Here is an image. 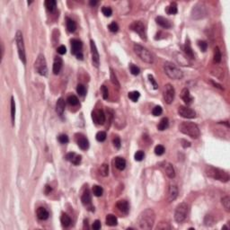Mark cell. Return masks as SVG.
Here are the masks:
<instances>
[{
    "mask_svg": "<svg viewBox=\"0 0 230 230\" xmlns=\"http://www.w3.org/2000/svg\"><path fill=\"white\" fill-rule=\"evenodd\" d=\"M155 220V214L152 208H147L143 210L138 217V226L140 229L150 230Z\"/></svg>",
    "mask_w": 230,
    "mask_h": 230,
    "instance_id": "obj_1",
    "label": "cell"
},
{
    "mask_svg": "<svg viewBox=\"0 0 230 230\" xmlns=\"http://www.w3.org/2000/svg\"><path fill=\"white\" fill-rule=\"evenodd\" d=\"M179 130L182 133H183L184 135L189 136V137H191L192 139H198L201 136L200 129H199L197 124H195L194 122L183 121L180 124Z\"/></svg>",
    "mask_w": 230,
    "mask_h": 230,
    "instance_id": "obj_2",
    "label": "cell"
},
{
    "mask_svg": "<svg viewBox=\"0 0 230 230\" xmlns=\"http://www.w3.org/2000/svg\"><path fill=\"white\" fill-rule=\"evenodd\" d=\"M205 172H206V174L208 177L213 178L215 180H218V181L224 182V183H227V182L229 181V174H228V173L224 171V170H222V169L216 168V167L211 166V165H208V166H206Z\"/></svg>",
    "mask_w": 230,
    "mask_h": 230,
    "instance_id": "obj_3",
    "label": "cell"
},
{
    "mask_svg": "<svg viewBox=\"0 0 230 230\" xmlns=\"http://www.w3.org/2000/svg\"><path fill=\"white\" fill-rule=\"evenodd\" d=\"M165 74L174 80H180L183 77V71L172 62H165L164 65Z\"/></svg>",
    "mask_w": 230,
    "mask_h": 230,
    "instance_id": "obj_4",
    "label": "cell"
},
{
    "mask_svg": "<svg viewBox=\"0 0 230 230\" xmlns=\"http://www.w3.org/2000/svg\"><path fill=\"white\" fill-rule=\"evenodd\" d=\"M133 48H134L135 53L139 57V59L142 61L146 62V63H148V64H152L154 62L153 55L147 48H145L139 44H135Z\"/></svg>",
    "mask_w": 230,
    "mask_h": 230,
    "instance_id": "obj_5",
    "label": "cell"
},
{
    "mask_svg": "<svg viewBox=\"0 0 230 230\" xmlns=\"http://www.w3.org/2000/svg\"><path fill=\"white\" fill-rule=\"evenodd\" d=\"M15 43L18 49V54L19 58L22 60L23 63L25 65L26 64V54H25V47H24V36L21 31H17L15 34Z\"/></svg>",
    "mask_w": 230,
    "mask_h": 230,
    "instance_id": "obj_6",
    "label": "cell"
},
{
    "mask_svg": "<svg viewBox=\"0 0 230 230\" xmlns=\"http://www.w3.org/2000/svg\"><path fill=\"white\" fill-rule=\"evenodd\" d=\"M188 205L185 202H182L177 205L174 211V219L176 222L182 223L183 222L188 215Z\"/></svg>",
    "mask_w": 230,
    "mask_h": 230,
    "instance_id": "obj_7",
    "label": "cell"
},
{
    "mask_svg": "<svg viewBox=\"0 0 230 230\" xmlns=\"http://www.w3.org/2000/svg\"><path fill=\"white\" fill-rule=\"evenodd\" d=\"M207 15H208L207 6H205L204 3H201V2L196 4L192 10V17L196 20L202 19L206 17Z\"/></svg>",
    "mask_w": 230,
    "mask_h": 230,
    "instance_id": "obj_8",
    "label": "cell"
},
{
    "mask_svg": "<svg viewBox=\"0 0 230 230\" xmlns=\"http://www.w3.org/2000/svg\"><path fill=\"white\" fill-rule=\"evenodd\" d=\"M34 68L38 74L40 76H47L48 74V67H47V62L45 59V57L43 54H40L34 63Z\"/></svg>",
    "mask_w": 230,
    "mask_h": 230,
    "instance_id": "obj_9",
    "label": "cell"
},
{
    "mask_svg": "<svg viewBox=\"0 0 230 230\" xmlns=\"http://www.w3.org/2000/svg\"><path fill=\"white\" fill-rule=\"evenodd\" d=\"M130 30L133 31V32L137 33L142 40H147L146 27L142 22H140V21H134V22L130 25Z\"/></svg>",
    "mask_w": 230,
    "mask_h": 230,
    "instance_id": "obj_10",
    "label": "cell"
},
{
    "mask_svg": "<svg viewBox=\"0 0 230 230\" xmlns=\"http://www.w3.org/2000/svg\"><path fill=\"white\" fill-rule=\"evenodd\" d=\"M175 95V90L171 84H167L164 86V99L166 103L171 104L174 102Z\"/></svg>",
    "mask_w": 230,
    "mask_h": 230,
    "instance_id": "obj_11",
    "label": "cell"
},
{
    "mask_svg": "<svg viewBox=\"0 0 230 230\" xmlns=\"http://www.w3.org/2000/svg\"><path fill=\"white\" fill-rule=\"evenodd\" d=\"M178 114L185 119H193L196 117V112H194V110L187 107V106H183V105L179 106Z\"/></svg>",
    "mask_w": 230,
    "mask_h": 230,
    "instance_id": "obj_12",
    "label": "cell"
},
{
    "mask_svg": "<svg viewBox=\"0 0 230 230\" xmlns=\"http://www.w3.org/2000/svg\"><path fill=\"white\" fill-rule=\"evenodd\" d=\"M90 48H91V54H92L93 64L95 68H98L99 64H100V56H99V52L97 50L96 45H95V41H93V40L90 41Z\"/></svg>",
    "mask_w": 230,
    "mask_h": 230,
    "instance_id": "obj_13",
    "label": "cell"
},
{
    "mask_svg": "<svg viewBox=\"0 0 230 230\" xmlns=\"http://www.w3.org/2000/svg\"><path fill=\"white\" fill-rule=\"evenodd\" d=\"M92 119L95 123L98 125H102L105 122V114H104L102 110L96 109L92 112Z\"/></svg>",
    "mask_w": 230,
    "mask_h": 230,
    "instance_id": "obj_14",
    "label": "cell"
},
{
    "mask_svg": "<svg viewBox=\"0 0 230 230\" xmlns=\"http://www.w3.org/2000/svg\"><path fill=\"white\" fill-rule=\"evenodd\" d=\"M70 43H71V53L73 55H77L78 53H80L83 47L81 40L77 39H73L70 40Z\"/></svg>",
    "mask_w": 230,
    "mask_h": 230,
    "instance_id": "obj_15",
    "label": "cell"
},
{
    "mask_svg": "<svg viewBox=\"0 0 230 230\" xmlns=\"http://www.w3.org/2000/svg\"><path fill=\"white\" fill-rule=\"evenodd\" d=\"M81 201H82V203L85 205L86 207H89L90 208L93 210V206H92V198H91V193H90V191L88 189H86L85 192H84L82 197H81ZM89 208V210H90Z\"/></svg>",
    "mask_w": 230,
    "mask_h": 230,
    "instance_id": "obj_16",
    "label": "cell"
},
{
    "mask_svg": "<svg viewBox=\"0 0 230 230\" xmlns=\"http://www.w3.org/2000/svg\"><path fill=\"white\" fill-rule=\"evenodd\" d=\"M77 143L78 145V147L81 149H83V150H86L89 148V141H88V139L82 134H79V135H77Z\"/></svg>",
    "mask_w": 230,
    "mask_h": 230,
    "instance_id": "obj_17",
    "label": "cell"
},
{
    "mask_svg": "<svg viewBox=\"0 0 230 230\" xmlns=\"http://www.w3.org/2000/svg\"><path fill=\"white\" fill-rule=\"evenodd\" d=\"M163 168L165 172V174L169 177L170 179H173L175 177V171H174V166L171 163H168V162H165L164 163V165H163Z\"/></svg>",
    "mask_w": 230,
    "mask_h": 230,
    "instance_id": "obj_18",
    "label": "cell"
},
{
    "mask_svg": "<svg viewBox=\"0 0 230 230\" xmlns=\"http://www.w3.org/2000/svg\"><path fill=\"white\" fill-rule=\"evenodd\" d=\"M117 208H118V210L125 214V215H127L129 213V210H130V207H129V203L127 201H125V200H121V201H119L116 204Z\"/></svg>",
    "mask_w": 230,
    "mask_h": 230,
    "instance_id": "obj_19",
    "label": "cell"
},
{
    "mask_svg": "<svg viewBox=\"0 0 230 230\" xmlns=\"http://www.w3.org/2000/svg\"><path fill=\"white\" fill-rule=\"evenodd\" d=\"M155 22H156V24H158V25H160L161 27L165 28V29H169V28L172 27V24H171L170 21L168 19L163 17V16H158V17H155Z\"/></svg>",
    "mask_w": 230,
    "mask_h": 230,
    "instance_id": "obj_20",
    "label": "cell"
},
{
    "mask_svg": "<svg viewBox=\"0 0 230 230\" xmlns=\"http://www.w3.org/2000/svg\"><path fill=\"white\" fill-rule=\"evenodd\" d=\"M181 97H182V99L184 101V102H185L186 104H191V103L192 102V101H193V98H192V96L191 95L189 89H187V88H183V89L182 90Z\"/></svg>",
    "mask_w": 230,
    "mask_h": 230,
    "instance_id": "obj_21",
    "label": "cell"
},
{
    "mask_svg": "<svg viewBox=\"0 0 230 230\" xmlns=\"http://www.w3.org/2000/svg\"><path fill=\"white\" fill-rule=\"evenodd\" d=\"M178 197V188L176 185H170L168 191V201H173Z\"/></svg>",
    "mask_w": 230,
    "mask_h": 230,
    "instance_id": "obj_22",
    "label": "cell"
},
{
    "mask_svg": "<svg viewBox=\"0 0 230 230\" xmlns=\"http://www.w3.org/2000/svg\"><path fill=\"white\" fill-rule=\"evenodd\" d=\"M36 214H37L38 218L40 219V220H45V219H47L49 217V212L43 207H39L37 208Z\"/></svg>",
    "mask_w": 230,
    "mask_h": 230,
    "instance_id": "obj_23",
    "label": "cell"
},
{
    "mask_svg": "<svg viewBox=\"0 0 230 230\" xmlns=\"http://www.w3.org/2000/svg\"><path fill=\"white\" fill-rule=\"evenodd\" d=\"M65 108H66L65 100L63 98H59L56 103V112H58V114L62 115L65 111Z\"/></svg>",
    "mask_w": 230,
    "mask_h": 230,
    "instance_id": "obj_24",
    "label": "cell"
},
{
    "mask_svg": "<svg viewBox=\"0 0 230 230\" xmlns=\"http://www.w3.org/2000/svg\"><path fill=\"white\" fill-rule=\"evenodd\" d=\"M114 164L116 166V168L120 171H122L125 169V167H126V160H125L123 158H116L114 159Z\"/></svg>",
    "mask_w": 230,
    "mask_h": 230,
    "instance_id": "obj_25",
    "label": "cell"
},
{
    "mask_svg": "<svg viewBox=\"0 0 230 230\" xmlns=\"http://www.w3.org/2000/svg\"><path fill=\"white\" fill-rule=\"evenodd\" d=\"M62 64H63V63H62L61 58H59V57L55 58L54 63H53V73L55 75H58L59 73L60 72L61 68H62Z\"/></svg>",
    "mask_w": 230,
    "mask_h": 230,
    "instance_id": "obj_26",
    "label": "cell"
},
{
    "mask_svg": "<svg viewBox=\"0 0 230 230\" xmlns=\"http://www.w3.org/2000/svg\"><path fill=\"white\" fill-rule=\"evenodd\" d=\"M66 24H67V29L69 33H74L76 29H77V24L74 20H72L70 18H67V22H66Z\"/></svg>",
    "mask_w": 230,
    "mask_h": 230,
    "instance_id": "obj_27",
    "label": "cell"
},
{
    "mask_svg": "<svg viewBox=\"0 0 230 230\" xmlns=\"http://www.w3.org/2000/svg\"><path fill=\"white\" fill-rule=\"evenodd\" d=\"M118 224V219L112 214H109L106 216V225L110 227H114Z\"/></svg>",
    "mask_w": 230,
    "mask_h": 230,
    "instance_id": "obj_28",
    "label": "cell"
},
{
    "mask_svg": "<svg viewBox=\"0 0 230 230\" xmlns=\"http://www.w3.org/2000/svg\"><path fill=\"white\" fill-rule=\"evenodd\" d=\"M60 222H61V225L63 226L64 227H68L71 224V218H70V217L68 214L63 213L60 217Z\"/></svg>",
    "mask_w": 230,
    "mask_h": 230,
    "instance_id": "obj_29",
    "label": "cell"
},
{
    "mask_svg": "<svg viewBox=\"0 0 230 230\" xmlns=\"http://www.w3.org/2000/svg\"><path fill=\"white\" fill-rule=\"evenodd\" d=\"M168 126H169L168 119H167V118H163L159 121V123L158 125V130H160V131H163V130H166L167 128H168Z\"/></svg>",
    "mask_w": 230,
    "mask_h": 230,
    "instance_id": "obj_30",
    "label": "cell"
},
{
    "mask_svg": "<svg viewBox=\"0 0 230 230\" xmlns=\"http://www.w3.org/2000/svg\"><path fill=\"white\" fill-rule=\"evenodd\" d=\"M165 11H166V13L168 14V15H175V14H177V12H178V9H177L176 3L172 2L168 6L166 7Z\"/></svg>",
    "mask_w": 230,
    "mask_h": 230,
    "instance_id": "obj_31",
    "label": "cell"
},
{
    "mask_svg": "<svg viewBox=\"0 0 230 230\" xmlns=\"http://www.w3.org/2000/svg\"><path fill=\"white\" fill-rule=\"evenodd\" d=\"M184 52H185V54L187 55L188 58H190V59H194V54H193V51L191 48V45L189 43H186L185 46H184Z\"/></svg>",
    "mask_w": 230,
    "mask_h": 230,
    "instance_id": "obj_32",
    "label": "cell"
},
{
    "mask_svg": "<svg viewBox=\"0 0 230 230\" xmlns=\"http://www.w3.org/2000/svg\"><path fill=\"white\" fill-rule=\"evenodd\" d=\"M56 5H57V2L55 1V0H47V1H45V6H46L48 11H49V12L53 11L56 7Z\"/></svg>",
    "mask_w": 230,
    "mask_h": 230,
    "instance_id": "obj_33",
    "label": "cell"
},
{
    "mask_svg": "<svg viewBox=\"0 0 230 230\" xmlns=\"http://www.w3.org/2000/svg\"><path fill=\"white\" fill-rule=\"evenodd\" d=\"M221 58H222V55H221L220 49H219L218 47H216L214 49V61L216 63H219V62L221 61Z\"/></svg>",
    "mask_w": 230,
    "mask_h": 230,
    "instance_id": "obj_34",
    "label": "cell"
},
{
    "mask_svg": "<svg viewBox=\"0 0 230 230\" xmlns=\"http://www.w3.org/2000/svg\"><path fill=\"white\" fill-rule=\"evenodd\" d=\"M221 202H222V205L223 207L225 208V210L229 212L230 211V198L228 196H225L222 198L221 200Z\"/></svg>",
    "mask_w": 230,
    "mask_h": 230,
    "instance_id": "obj_35",
    "label": "cell"
},
{
    "mask_svg": "<svg viewBox=\"0 0 230 230\" xmlns=\"http://www.w3.org/2000/svg\"><path fill=\"white\" fill-rule=\"evenodd\" d=\"M92 191H93V195L96 196V197H100V196H102V192H103L102 188L101 186H99V185H93V186Z\"/></svg>",
    "mask_w": 230,
    "mask_h": 230,
    "instance_id": "obj_36",
    "label": "cell"
},
{
    "mask_svg": "<svg viewBox=\"0 0 230 230\" xmlns=\"http://www.w3.org/2000/svg\"><path fill=\"white\" fill-rule=\"evenodd\" d=\"M129 98L132 101V102H138L139 96H140V93L137 91H132V92H130L129 95H128Z\"/></svg>",
    "mask_w": 230,
    "mask_h": 230,
    "instance_id": "obj_37",
    "label": "cell"
},
{
    "mask_svg": "<svg viewBox=\"0 0 230 230\" xmlns=\"http://www.w3.org/2000/svg\"><path fill=\"white\" fill-rule=\"evenodd\" d=\"M100 174L102 176H108L109 174V165L107 164H102L100 167Z\"/></svg>",
    "mask_w": 230,
    "mask_h": 230,
    "instance_id": "obj_38",
    "label": "cell"
},
{
    "mask_svg": "<svg viewBox=\"0 0 230 230\" xmlns=\"http://www.w3.org/2000/svg\"><path fill=\"white\" fill-rule=\"evenodd\" d=\"M68 102L70 104V105H72V106H75V105H77L78 104V102H79V101H78V98L76 96V95H69L68 97Z\"/></svg>",
    "mask_w": 230,
    "mask_h": 230,
    "instance_id": "obj_39",
    "label": "cell"
},
{
    "mask_svg": "<svg viewBox=\"0 0 230 230\" xmlns=\"http://www.w3.org/2000/svg\"><path fill=\"white\" fill-rule=\"evenodd\" d=\"M15 102L14 97L11 98V119L13 125L15 124Z\"/></svg>",
    "mask_w": 230,
    "mask_h": 230,
    "instance_id": "obj_40",
    "label": "cell"
},
{
    "mask_svg": "<svg viewBox=\"0 0 230 230\" xmlns=\"http://www.w3.org/2000/svg\"><path fill=\"white\" fill-rule=\"evenodd\" d=\"M106 137H107V135H106L105 132H104V131H99V132L96 133L95 139H96L97 141L102 142V141H104V140L106 139Z\"/></svg>",
    "mask_w": 230,
    "mask_h": 230,
    "instance_id": "obj_41",
    "label": "cell"
},
{
    "mask_svg": "<svg viewBox=\"0 0 230 230\" xmlns=\"http://www.w3.org/2000/svg\"><path fill=\"white\" fill-rule=\"evenodd\" d=\"M164 151H165L164 147V146H162V145H158L155 148V154L156 155H162L164 153Z\"/></svg>",
    "mask_w": 230,
    "mask_h": 230,
    "instance_id": "obj_42",
    "label": "cell"
},
{
    "mask_svg": "<svg viewBox=\"0 0 230 230\" xmlns=\"http://www.w3.org/2000/svg\"><path fill=\"white\" fill-rule=\"evenodd\" d=\"M111 80H112V84L114 86L120 87V83H119V81L117 79V77H116V75H115V73L113 72V70L112 68H111Z\"/></svg>",
    "mask_w": 230,
    "mask_h": 230,
    "instance_id": "obj_43",
    "label": "cell"
},
{
    "mask_svg": "<svg viewBox=\"0 0 230 230\" xmlns=\"http://www.w3.org/2000/svg\"><path fill=\"white\" fill-rule=\"evenodd\" d=\"M102 14L105 15L106 17H109V16H111L112 15V10L109 6H103L102 8Z\"/></svg>",
    "mask_w": 230,
    "mask_h": 230,
    "instance_id": "obj_44",
    "label": "cell"
},
{
    "mask_svg": "<svg viewBox=\"0 0 230 230\" xmlns=\"http://www.w3.org/2000/svg\"><path fill=\"white\" fill-rule=\"evenodd\" d=\"M130 73L132 75H134V76H138L139 73H140V69L137 67V66H135V65H133V64H131L130 66Z\"/></svg>",
    "mask_w": 230,
    "mask_h": 230,
    "instance_id": "obj_45",
    "label": "cell"
},
{
    "mask_svg": "<svg viewBox=\"0 0 230 230\" xmlns=\"http://www.w3.org/2000/svg\"><path fill=\"white\" fill-rule=\"evenodd\" d=\"M144 156H145V154L143 151L141 150H139L135 153V155H134V158H135V160L136 161H142L143 158H144Z\"/></svg>",
    "mask_w": 230,
    "mask_h": 230,
    "instance_id": "obj_46",
    "label": "cell"
},
{
    "mask_svg": "<svg viewBox=\"0 0 230 230\" xmlns=\"http://www.w3.org/2000/svg\"><path fill=\"white\" fill-rule=\"evenodd\" d=\"M109 30L111 31L112 33H117L118 32V30H119V25L117 23H115V22H112L109 24L108 26Z\"/></svg>",
    "mask_w": 230,
    "mask_h": 230,
    "instance_id": "obj_47",
    "label": "cell"
},
{
    "mask_svg": "<svg viewBox=\"0 0 230 230\" xmlns=\"http://www.w3.org/2000/svg\"><path fill=\"white\" fill-rule=\"evenodd\" d=\"M163 112V109L161 106H155L153 110H152V114L154 115V116H159V115H161Z\"/></svg>",
    "mask_w": 230,
    "mask_h": 230,
    "instance_id": "obj_48",
    "label": "cell"
},
{
    "mask_svg": "<svg viewBox=\"0 0 230 230\" xmlns=\"http://www.w3.org/2000/svg\"><path fill=\"white\" fill-rule=\"evenodd\" d=\"M77 92L79 95L81 96H84L86 95V87L85 86H83V85H78L77 87Z\"/></svg>",
    "mask_w": 230,
    "mask_h": 230,
    "instance_id": "obj_49",
    "label": "cell"
},
{
    "mask_svg": "<svg viewBox=\"0 0 230 230\" xmlns=\"http://www.w3.org/2000/svg\"><path fill=\"white\" fill-rule=\"evenodd\" d=\"M58 139H59V141L60 142V143H62V144H67L68 142V137L67 135H65V134H61V135H59V137H58Z\"/></svg>",
    "mask_w": 230,
    "mask_h": 230,
    "instance_id": "obj_50",
    "label": "cell"
},
{
    "mask_svg": "<svg viewBox=\"0 0 230 230\" xmlns=\"http://www.w3.org/2000/svg\"><path fill=\"white\" fill-rule=\"evenodd\" d=\"M198 46H199V48H200L203 52L206 51L207 49H208V43H206V41H204V40H199L198 41Z\"/></svg>",
    "mask_w": 230,
    "mask_h": 230,
    "instance_id": "obj_51",
    "label": "cell"
},
{
    "mask_svg": "<svg viewBox=\"0 0 230 230\" xmlns=\"http://www.w3.org/2000/svg\"><path fill=\"white\" fill-rule=\"evenodd\" d=\"M101 91L102 93V98L103 99H107L109 96V92H108V88L105 86H102L101 87Z\"/></svg>",
    "mask_w": 230,
    "mask_h": 230,
    "instance_id": "obj_52",
    "label": "cell"
},
{
    "mask_svg": "<svg viewBox=\"0 0 230 230\" xmlns=\"http://www.w3.org/2000/svg\"><path fill=\"white\" fill-rule=\"evenodd\" d=\"M112 142H113L114 147L116 148H118V149H119V148H121V139L118 137V136H116V137H115V138L113 139Z\"/></svg>",
    "mask_w": 230,
    "mask_h": 230,
    "instance_id": "obj_53",
    "label": "cell"
},
{
    "mask_svg": "<svg viewBox=\"0 0 230 230\" xmlns=\"http://www.w3.org/2000/svg\"><path fill=\"white\" fill-rule=\"evenodd\" d=\"M148 77L149 82H150V83L152 84V86H153V87H154L155 89H158V83H156V81L155 80L154 77H153L152 75H148Z\"/></svg>",
    "mask_w": 230,
    "mask_h": 230,
    "instance_id": "obj_54",
    "label": "cell"
},
{
    "mask_svg": "<svg viewBox=\"0 0 230 230\" xmlns=\"http://www.w3.org/2000/svg\"><path fill=\"white\" fill-rule=\"evenodd\" d=\"M81 160H82V156L79 155H75V158H74V159H73V161H72L71 163H72V164H76V165H77V164H79L81 163Z\"/></svg>",
    "mask_w": 230,
    "mask_h": 230,
    "instance_id": "obj_55",
    "label": "cell"
},
{
    "mask_svg": "<svg viewBox=\"0 0 230 230\" xmlns=\"http://www.w3.org/2000/svg\"><path fill=\"white\" fill-rule=\"evenodd\" d=\"M77 154L76 153H74V152H71V153H68L67 155H66V156H65V158L68 160V161H69V162H72L73 161V159H74V158H75V155H76Z\"/></svg>",
    "mask_w": 230,
    "mask_h": 230,
    "instance_id": "obj_56",
    "label": "cell"
},
{
    "mask_svg": "<svg viewBox=\"0 0 230 230\" xmlns=\"http://www.w3.org/2000/svg\"><path fill=\"white\" fill-rule=\"evenodd\" d=\"M57 51H58V53H59V54H60V55H64V54L66 53V52H67V49H66V47H65L64 45H60V46L58 48Z\"/></svg>",
    "mask_w": 230,
    "mask_h": 230,
    "instance_id": "obj_57",
    "label": "cell"
},
{
    "mask_svg": "<svg viewBox=\"0 0 230 230\" xmlns=\"http://www.w3.org/2000/svg\"><path fill=\"white\" fill-rule=\"evenodd\" d=\"M101 222H100V220H95V222H93V226H92V227H93V229H95V230H99L100 228H101Z\"/></svg>",
    "mask_w": 230,
    "mask_h": 230,
    "instance_id": "obj_58",
    "label": "cell"
},
{
    "mask_svg": "<svg viewBox=\"0 0 230 230\" xmlns=\"http://www.w3.org/2000/svg\"><path fill=\"white\" fill-rule=\"evenodd\" d=\"M181 141H182V145H183V148H189L190 146H191V143L189 141L185 140V139H182Z\"/></svg>",
    "mask_w": 230,
    "mask_h": 230,
    "instance_id": "obj_59",
    "label": "cell"
},
{
    "mask_svg": "<svg viewBox=\"0 0 230 230\" xmlns=\"http://www.w3.org/2000/svg\"><path fill=\"white\" fill-rule=\"evenodd\" d=\"M51 187L50 186H49V185H46V187H45V193L46 194H49L50 192H51Z\"/></svg>",
    "mask_w": 230,
    "mask_h": 230,
    "instance_id": "obj_60",
    "label": "cell"
},
{
    "mask_svg": "<svg viewBox=\"0 0 230 230\" xmlns=\"http://www.w3.org/2000/svg\"><path fill=\"white\" fill-rule=\"evenodd\" d=\"M4 53H5V49H4V44L3 43H1V59H3L4 57Z\"/></svg>",
    "mask_w": 230,
    "mask_h": 230,
    "instance_id": "obj_61",
    "label": "cell"
},
{
    "mask_svg": "<svg viewBox=\"0 0 230 230\" xmlns=\"http://www.w3.org/2000/svg\"><path fill=\"white\" fill-rule=\"evenodd\" d=\"M211 83L215 86V87H217V88H219V89H223V88L221 87V86H219L218 84H217V83H215V82H213V81H211Z\"/></svg>",
    "mask_w": 230,
    "mask_h": 230,
    "instance_id": "obj_62",
    "label": "cell"
},
{
    "mask_svg": "<svg viewBox=\"0 0 230 230\" xmlns=\"http://www.w3.org/2000/svg\"><path fill=\"white\" fill-rule=\"evenodd\" d=\"M97 3H98L97 1H93V0H92V1H90V2H89L90 6H96V5H97Z\"/></svg>",
    "mask_w": 230,
    "mask_h": 230,
    "instance_id": "obj_63",
    "label": "cell"
},
{
    "mask_svg": "<svg viewBox=\"0 0 230 230\" xmlns=\"http://www.w3.org/2000/svg\"><path fill=\"white\" fill-rule=\"evenodd\" d=\"M77 56V58L78 59H83V54H82V52H80V53H78L77 55H76Z\"/></svg>",
    "mask_w": 230,
    "mask_h": 230,
    "instance_id": "obj_64",
    "label": "cell"
}]
</instances>
